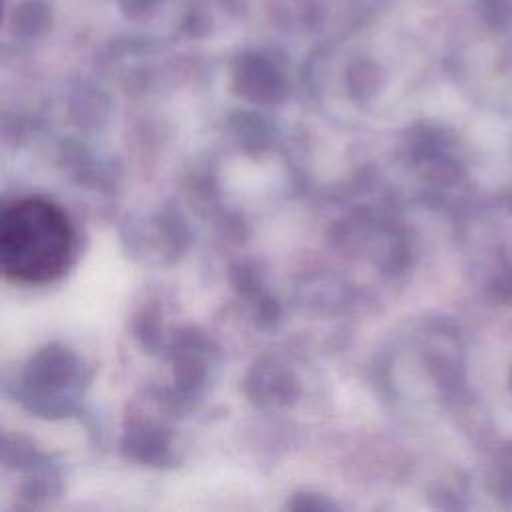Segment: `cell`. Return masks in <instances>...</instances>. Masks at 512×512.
<instances>
[{"mask_svg": "<svg viewBox=\"0 0 512 512\" xmlns=\"http://www.w3.org/2000/svg\"><path fill=\"white\" fill-rule=\"evenodd\" d=\"M486 18L492 24H506L512 16V2L510 0H484L482 4Z\"/></svg>", "mask_w": 512, "mask_h": 512, "instance_id": "cell-3", "label": "cell"}, {"mask_svg": "<svg viewBox=\"0 0 512 512\" xmlns=\"http://www.w3.org/2000/svg\"><path fill=\"white\" fill-rule=\"evenodd\" d=\"M72 228L66 214L44 198H22L0 218L2 272L22 284L56 278L72 254Z\"/></svg>", "mask_w": 512, "mask_h": 512, "instance_id": "cell-1", "label": "cell"}, {"mask_svg": "<svg viewBox=\"0 0 512 512\" xmlns=\"http://www.w3.org/2000/svg\"><path fill=\"white\" fill-rule=\"evenodd\" d=\"M48 8L42 2L36 0H28L24 4H20L14 12V24L18 30H28L34 32L40 26H44V22L48 20Z\"/></svg>", "mask_w": 512, "mask_h": 512, "instance_id": "cell-2", "label": "cell"}, {"mask_svg": "<svg viewBox=\"0 0 512 512\" xmlns=\"http://www.w3.org/2000/svg\"><path fill=\"white\" fill-rule=\"evenodd\" d=\"M158 2L160 0H120V6L128 16H140L148 12L152 6H156Z\"/></svg>", "mask_w": 512, "mask_h": 512, "instance_id": "cell-4", "label": "cell"}]
</instances>
